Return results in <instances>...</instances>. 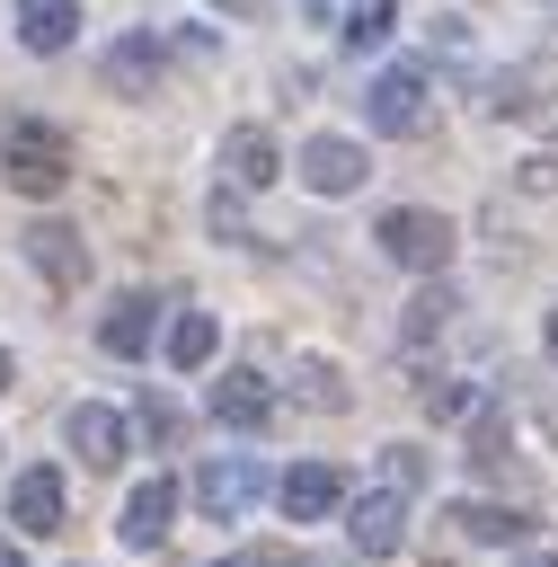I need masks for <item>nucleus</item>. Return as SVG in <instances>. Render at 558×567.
<instances>
[{"label": "nucleus", "mask_w": 558, "mask_h": 567, "mask_svg": "<svg viewBox=\"0 0 558 567\" xmlns=\"http://www.w3.org/2000/svg\"><path fill=\"white\" fill-rule=\"evenodd\" d=\"M0 177H9L18 195H62V186H71V133L44 124V115H18V124L0 133Z\"/></svg>", "instance_id": "obj_1"}, {"label": "nucleus", "mask_w": 558, "mask_h": 567, "mask_svg": "<svg viewBox=\"0 0 558 567\" xmlns=\"http://www.w3.org/2000/svg\"><path fill=\"white\" fill-rule=\"evenodd\" d=\"M372 239H381V257L407 266V275H443L452 248H461V230H452L434 204H390V213L372 221Z\"/></svg>", "instance_id": "obj_2"}, {"label": "nucleus", "mask_w": 558, "mask_h": 567, "mask_svg": "<svg viewBox=\"0 0 558 567\" xmlns=\"http://www.w3.org/2000/svg\"><path fill=\"white\" fill-rule=\"evenodd\" d=\"M372 133H390V142H416V133H434V89H425V71L416 62H390L381 80H372Z\"/></svg>", "instance_id": "obj_3"}, {"label": "nucleus", "mask_w": 558, "mask_h": 567, "mask_svg": "<svg viewBox=\"0 0 558 567\" xmlns=\"http://www.w3.org/2000/svg\"><path fill=\"white\" fill-rule=\"evenodd\" d=\"M257 496H266V470H257V452H213V461L195 470V505H204L213 523H239Z\"/></svg>", "instance_id": "obj_4"}, {"label": "nucleus", "mask_w": 558, "mask_h": 567, "mask_svg": "<svg viewBox=\"0 0 558 567\" xmlns=\"http://www.w3.org/2000/svg\"><path fill=\"white\" fill-rule=\"evenodd\" d=\"M97 71H106V89H115V97H159V80H168V44H159L151 27H124V35L106 44V62H97Z\"/></svg>", "instance_id": "obj_5"}, {"label": "nucleus", "mask_w": 558, "mask_h": 567, "mask_svg": "<svg viewBox=\"0 0 558 567\" xmlns=\"http://www.w3.org/2000/svg\"><path fill=\"white\" fill-rule=\"evenodd\" d=\"M27 266H35L53 292H80V284H89V239H80L71 221L35 213V221H27Z\"/></svg>", "instance_id": "obj_6"}, {"label": "nucleus", "mask_w": 558, "mask_h": 567, "mask_svg": "<svg viewBox=\"0 0 558 567\" xmlns=\"http://www.w3.org/2000/svg\"><path fill=\"white\" fill-rule=\"evenodd\" d=\"M363 177H372L363 142H345V133H310V151H301V186H310V195H354Z\"/></svg>", "instance_id": "obj_7"}, {"label": "nucleus", "mask_w": 558, "mask_h": 567, "mask_svg": "<svg viewBox=\"0 0 558 567\" xmlns=\"http://www.w3.org/2000/svg\"><path fill=\"white\" fill-rule=\"evenodd\" d=\"M213 416H221V425H239V434H248V425H266V416H275V381H266L257 363H230V372L213 381Z\"/></svg>", "instance_id": "obj_8"}, {"label": "nucleus", "mask_w": 558, "mask_h": 567, "mask_svg": "<svg viewBox=\"0 0 558 567\" xmlns=\"http://www.w3.org/2000/svg\"><path fill=\"white\" fill-rule=\"evenodd\" d=\"M71 452H80L89 470H115V461L133 452V416H124V408H71Z\"/></svg>", "instance_id": "obj_9"}, {"label": "nucleus", "mask_w": 558, "mask_h": 567, "mask_svg": "<svg viewBox=\"0 0 558 567\" xmlns=\"http://www.w3.org/2000/svg\"><path fill=\"white\" fill-rule=\"evenodd\" d=\"M275 168H283V159H275V133H266V124H230V133H221V186H230V195H239V186H266Z\"/></svg>", "instance_id": "obj_10"}, {"label": "nucleus", "mask_w": 558, "mask_h": 567, "mask_svg": "<svg viewBox=\"0 0 558 567\" xmlns=\"http://www.w3.org/2000/svg\"><path fill=\"white\" fill-rule=\"evenodd\" d=\"M337 505H345L337 461H292V470H283V514H292V523H319V514H337Z\"/></svg>", "instance_id": "obj_11"}, {"label": "nucleus", "mask_w": 558, "mask_h": 567, "mask_svg": "<svg viewBox=\"0 0 558 567\" xmlns=\"http://www.w3.org/2000/svg\"><path fill=\"white\" fill-rule=\"evenodd\" d=\"M354 549L363 558H390L399 540H407V496H390V487H372V496H354Z\"/></svg>", "instance_id": "obj_12"}, {"label": "nucleus", "mask_w": 558, "mask_h": 567, "mask_svg": "<svg viewBox=\"0 0 558 567\" xmlns=\"http://www.w3.org/2000/svg\"><path fill=\"white\" fill-rule=\"evenodd\" d=\"M168 514H177V478H142L133 496H124V549H159V532H168Z\"/></svg>", "instance_id": "obj_13"}, {"label": "nucleus", "mask_w": 558, "mask_h": 567, "mask_svg": "<svg viewBox=\"0 0 558 567\" xmlns=\"http://www.w3.org/2000/svg\"><path fill=\"white\" fill-rule=\"evenodd\" d=\"M9 523L18 532H62V478L53 470H18L9 478Z\"/></svg>", "instance_id": "obj_14"}, {"label": "nucleus", "mask_w": 558, "mask_h": 567, "mask_svg": "<svg viewBox=\"0 0 558 567\" xmlns=\"http://www.w3.org/2000/svg\"><path fill=\"white\" fill-rule=\"evenodd\" d=\"M80 35V0H18V44L27 53H62Z\"/></svg>", "instance_id": "obj_15"}, {"label": "nucleus", "mask_w": 558, "mask_h": 567, "mask_svg": "<svg viewBox=\"0 0 558 567\" xmlns=\"http://www.w3.org/2000/svg\"><path fill=\"white\" fill-rule=\"evenodd\" d=\"M496 89H505L496 106H505L514 124H540V133H558V89H549V71H505Z\"/></svg>", "instance_id": "obj_16"}, {"label": "nucleus", "mask_w": 558, "mask_h": 567, "mask_svg": "<svg viewBox=\"0 0 558 567\" xmlns=\"http://www.w3.org/2000/svg\"><path fill=\"white\" fill-rule=\"evenodd\" d=\"M151 310H159L151 292H115V310L97 319V346H106V354H142V346H151Z\"/></svg>", "instance_id": "obj_17"}, {"label": "nucleus", "mask_w": 558, "mask_h": 567, "mask_svg": "<svg viewBox=\"0 0 558 567\" xmlns=\"http://www.w3.org/2000/svg\"><path fill=\"white\" fill-rule=\"evenodd\" d=\"M213 346H221V319H213V310H177V319H168V363H177V372L213 363Z\"/></svg>", "instance_id": "obj_18"}, {"label": "nucleus", "mask_w": 558, "mask_h": 567, "mask_svg": "<svg viewBox=\"0 0 558 567\" xmlns=\"http://www.w3.org/2000/svg\"><path fill=\"white\" fill-rule=\"evenodd\" d=\"M452 532H469V540L505 549V540L523 532V514H514V505H487V496H461V505H452Z\"/></svg>", "instance_id": "obj_19"}, {"label": "nucleus", "mask_w": 558, "mask_h": 567, "mask_svg": "<svg viewBox=\"0 0 558 567\" xmlns=\"http://www.w3.org/2000/svg\"><path fill=\"white\" fill-rule=\"evenodd\" d=\"M452 310H461V301H452V284H425V292L407 301V346H425V337H443V328H452Z\"/></svg>", "instance_id": "obj_20"}, {"label": "nucleus", "mask_w": 558, "mask_h": 567, "mask_svg": "<svg viewBox=\"0 0 558 567\" xmlns=\"http://www.w3.org/2000/svg\"><path fill=\"white\" fill-rule=\"evenodd\" d=\"M177 425H186V416H177V399H168V390H151V399H142V416H133V434H151V443H177Z\"/></svg>", "instance_id": "obj_21"}, {"label": "nucleus", "mask_w": 558, "mask_h": 567, "mask_svg": "<svg viewBox=\"0 0 558 567\" xmlns=\"http://www.w3.org/2000/svg\"><path fill=\"white\" fill-rule=\"evenodd\" d=\"M469 461H478V470H505V416H496V408H478V425H469Z\"/></svg>", "instance_id": "obj_22"}, {"label": "nucleus", "mask_w": 558, "mask_h": 567, "mask_svg": "<svg viewBox=\"0 0 558 567\" xmlns=\"http://www.w3.org/2000/svg\"><path fill=\"white\" fill-rule=\"evenodd\" d=\"M301 408H345V381H337V363H301Z\"/></svg>", "instance_id": "obj_23"}, {"label": "nucleus", "mask_w": 558, "mask_h": 567, "mask_svg": "<svg viewBox=\"0 0 558 567\" xmlns=\"http://www.w3.org/2000/svg\"><path fill=\"white\" fill-rule=\"evenodd\" d=\"M390 35V0H354L345 9V44H381Z\"/></svg>", "instance_id": "obj_24"}, {"label": "nucleus", "mask_w": 558, "mask_h": 567, "mask_svg": "<svg viewBox=\"0 0 558 567\" xmlns=\"http://www.w3.org/2000/svg\"><path fill=\"white\" fill-rule=\"evenodd\" d=\"M381 470H390V496H407V487L425 478V452H416V443H390V461H381Z\"/></svg>", "instance_id": "obj_25"}, {"label": "nucleus", "mask_w": 558, "mask_h": 567, "mask_svg": "<svg viewBox=\"0 0 558 567\" xmlns=\"http://www.w3.org/2000/svg\"><path fill=\"white\" fill-rule=\"evenodd\" d=\"M425 408H434V416H469L478 390H452V381H443V390H425Z\"/></svg>", "instance_id": "obj_26"}, {"label": "nucleus", "mask_w": 558, "mask_h": 567, "mask_svg": "<svg viewBox=\"0 0 558 567\" xmlns=\"http://www.w3.org/2000/svg\"><path fill=\"white\" fill-rule=\"evenodd\" d=\"M221 9H239V18H257V9H266V0H221Z\"/></svg>", "instance_id": "obj_27"}, {"label": "nucleus", "mask_w": 558, "mask_h": 567, "mask_svg": "<svg viewBox=\"0 0 558 567\" xmlns=\"http://www.w3.org/2000/svg\"><path fill=\"white\" fill-rule=\"evenodd\" d=\"M540 337H549V354H558V310H549V319H540Z\"/></svg>", "instance_id": "obj_28"}, {"label": "nucleus", "mask_w": 558, "mask_h": 567, "mask_svg": "<svg viewBox=\"0 0 558 567\" xmlns=\"http://www.w3.org/2000/svg\"><path fill=\"white\" fill-rule=\"evenodd\" d=\"M9 372H18V363H9V346H0V390H9Z\"/></svg>", "instance_id": "obj_29"}, {"label": "nucleus", "mask_w": 558, "mask_h": 567, "mask_svg": "<svg viewBox=\"0 0 558 567\" xmlns=\"http://www.w3.org/2000/svg\"><path fill=\"white\" fill-rule=\"evenodd\" d=\"M0 567H18V549H9V540H0Z\"/></svg>", "instance_id": "obj_30"}, {"label": "nucleus", "mask_w": 558, "mask_h": 567, "mask_svg": "<svg viewBox=\"0 0 558 567\" xmlns=\"http://www.w3.org/2000/svg\"><path fill=\"white\" fill-rule=\"evenodd\" d=\"M514 567H558V558H514Z\"/></svg>", "instance_id": "obj_31"}, {"label": "nucleus", "mask_w": 558, "mask_h": 567, "mask_svg": "<svg viewBox=\"0 0 558 567\" xmlns=\"http://www.w3.org/2000/svg\"><path fill=\"white\" fill-rule=\"evenodd\" d=\"M221 567H239V558H221Z\"/></svg>", "instance_id": "obj_32"}]
</instances>
